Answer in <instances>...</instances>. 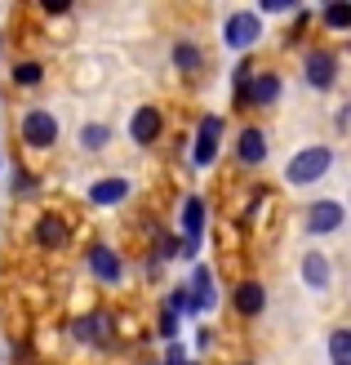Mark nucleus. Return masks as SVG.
I'll return each instance as SVG.
<instances>
[{"label": "nucleus", "instance_id": "nucleus-4", "mask_svg": "<svg viewBox=\"0 0 351 365\" xmlns=\"http://www.w3.org/2000/svg\"><path fill=\"white\" fill-rule=\"evenodd\" d=\"M218 148H223V116H205V120L196 125V148H192V160H196L200 170H205V165H214Z\"/></svg>", "mask_w": 351, "mask_h": 365}, {"label": "nucleus", "instance_id": "nucleus-13", "mask_svg": "<svg viewBox=\"0 0 351 365\" xmlns=\"http://www.w3.org/2000/svg\"><path fill=\"white\" fill-rule=\"evenodd\" d=\"M303 281H307V289H329V285H334V263H329L325 250H307V259H303Z\"/></svg>", "mask_w": 351, "mask_h": 365}, {"label": "nucleus", "instance_id": "nucleus-5", "mask_svg": "<svg viewBox=\"0 0 351 365\" xmlns=\"http://www.w3.org/2000/svg\"><path fill=\"white\" fill-rule=\"evenodd\" d=\"M281 89H285L281 71H253L249 85L240 89V103H249V107H271L276 98H281Z\"/></svg>", "mask_w": 351, "mask_h": 365}, {"label": "nucleus", "instance_id": "nucleus-10", "mask_svg": "<svg viewBox=\"0 0 351 365\" xmlns=\"http://www.w3.org/2000/svg\"><path fill=\"white\" fill-rule=\"evenodd\" d=\"M89 272H94L103 285H116L125 277V263H120V254L112 245H94V250H89Z\"/></svg>", "mask_w": 351, "mask_h": 365}, {"label": "nucleus", "instance_id": "nucleus-8", "mask_svg": "<svg viewBox=\"0 0 351 365\" xmlns=\"http://www.w3.org/2000/svg\"><path fill=\"white\" fill-rule=\"evenodd\" d=\"M303 71H307V85L311 89H329V85L338 81V58L329 49H311L307 63H303Z\"/></svg>", "mask_w": 351, "mask_h": 365}, {"label": "nucleus", "instance_id": "nucleus-24", "mask_svg": "<svg viewBox=\"0 0 351 365\" xmlns=\"http://www.w3.org/2000/svg\"><path fill=\"white\" fill-rule=\"evenodd\" d=\"M156 254H160V259H174V254H182V245L174 241V236H160V241H156Z\"/></svg>", "mask_w": 351, "mask_h": 365}, {"label": "nucleus", "instance_id": "nucleus-2", "mask_svg": "<svg viewBox=\"0 0 351 365\" xmlns=\"http://www.w3.org/2000/svg\"><path fill=\"white\" fill-rule=\"evenodd\" d=\"M18 130H23V143H27V148H53V143H58V120H53V112H45V107H31V112H23Z\"/></svg>", "mask_w": 351, "mask_h": 365}, {"label": "nucleus", "instance_id": "nucleus-15", "mask_svg": "<svg viewBox=\"0 0 351 365\" xmlns=\"http://www.w3.org/2000/svg\"><path fill=\"white\" fill-rule=\"evenodd\" d=\"M231 303H236L240 317H263L267 312V289H263V281H240L236 294H231Z\"/></svg>", "mask_w": 351, "mask_h": 365}, {"label": "nucleus", "instance_id": "nucleus-11", "mask_svg": "<svg viewBox=\"0 0 351 365\" xmlns=\"http://www.w3.org/2000/svg\"><path fill=\"white\" fill-rule=\"evenodd\" d=\"M182 227H187L182 254H196L200 250V236H205V200H200V196H187V205H182Z\"/></svg>", "mask_w": 351, "mask_h": 365}, {"label": "nucleus", "instance_id": "nucleus-19", "mask_svg": "<svg viewBox=\"0 0 351 365\" xmlns=\"http://www.w3.org/2000/svg\"><path fill=\"white\" fill-rule=\"evenodd\" d=\"M329 361L334 365H351V330L338 325L334 334H329Z\"/></svg>", "mask_w": 351, "mask_h": 365}, {"label": "nucleus", "instance_id": "nucleus-1", "mask_svg": "<svg viewBox=\"0 0 351 365\" xmlns=\"http://www.w3.org/2000/svg\"><path fill=\"white\" fill-rule=\"evenodd\" d=\"M329 165H334V148H325V143H316V148H303L298 156L285 165V178L293 182V187H307V182H316L329 174Z\"/></svg>", "mask_w": 351, "mask_h": 365}, {"label": "nucleus", "instance_id": "nucleus-27", "mask_svg": "<svg viewBox=\"0 0 351 365\" xmlns=\"http://www.w3.org/2000/svg\"><path fill=\"white\" fill-rule=\"evenodd\" d=\"M289 0H263V14H285Z\"/></svg>", "mask_w": 351, "mask_h": 365}, {"label": "nucleus", "instance_id": "nucleus-9", "mask_svg": "<svg viewBox=\"0 0 351 365\" xmlns=\"http://www.w3.org/2000/svg\"><path fill=\"white\" fill-rule=\"evenodd\" d=\"M67 236H71L67 214H41V218H36V245H41V250H63Z\"/></svg>", "mask_w": 351, "mask_h": 365}, {"label": "nucleus", "instance_id": "nucleus-20", "mask_svg": "<svg viewBox=\"0 0 351 365\" xmlns=\"http://www.w3.org/2000/svg\"><path fill=\"white\" fill-rule=\"evenodd\" d=\"M107 143H112V130H107V125H98V120H89L85 130H80V148H85V152H103Z\"/></svg>", "mask_w": 351, "mask_h": 365}, {"label": "nucleus", "instance_id": "nucleus-14", "mask_svg": "<svg viewBox=\"0 0 351 365\" xmlns=\"http://www.w3.org/2000/svg\"><path fill=\"white\" fill-rule=\"evenodd\" d=\"M71 334H76L80 343H94V348H103L107 339H112V317L107 312H89L80 321H71Z\"/></svg>", "mask_w": 351, "mask_h": 365}, {"label": "nucleus", "instance_id": "nucleus-17", "mask_svg": "<svg viewBox=\"0 0 351 365\" xmlns=\"http://www.w3.org/2000/svg\"><path fill=\"white\" fill-rule=\"evenodd\" d=\"M125 196H129L125 178H98L94 187H89V200H94V205H120Z\"/></svg>", "mask_w": 351, "mask_h": 365}, {"label": "nucleus", "instance_id": "nucleus-28", "mask_svg": "<svg viewBox=\"0 0 351 365\" xmlns=\"http://www.w3.org/2000/svg\"><path fill=\"white\" fill-rule=\"evenodd\" d=\"M71 9V0H49V5H45V14H67Z\"/></svg>", "mask_w": 351, "mask_h": 365}, {"label": "nucleus", "instance_id": "nucleus-7", "mask_svg": "<svg viewBox=\"0 0 351 365\" xmlns=\"http://www.w3.org/2000/svg\"><path fill=\"white\" fill-rule=\"evenodd\" d=\"M160 130H164L160 107H138V112L129 116V138H134L138 148H152V143L160 138Z\"/></svg>", "mask_w": 351, "mask_h": 365}, {"label": "nucleus", "instance_id": "nucleus-23", "mask_svg": "<svg viewBox=\"0 0 351 365\" xmlns=\"http://www.w3.org/2000/svg\"><path fill=\"white\" fill-rule=\"evenodd\" d=\"M14 192H18V196H27V192H36V174H27V170H18V174H14Z\"/></svg>", "mask_w": 351, "mask_h": 365}, {"label": "nucleus", "instance_id": "nucleus-22", "mask_svg": "<svg viewBox=\"0 0 351 365\" xmlns=\"http://www.w3.org/2000/svg\"><path fill=\"white\" fill-rule=\"evenodd\" d=\"M325 27H334V31L351 27V5H329L325 9Z\"/></svg>", "mask_w": 351, "mask_h": 365}, {"label": "nucleus", "instance_id": "nucleus-21", "mask_svg": "<svg viewBox=\"0 0 351 365\" xmlns=\"http://www.w3.org/2000/svg\"><path fill=\"white\" fill-rule=\"evenodd\" d=\"M41 81H45V67L36 63V58H23V63L14 67V85H41Z\"/></svg>", "mask_w": 351, "mask_h": 365}, {"label": "nucleus", "instance_id": "nucleus-25", "mask_svg": "<svg viewBox=\"0 0 351 365\" xmlns=\"http://www.w3.org/2000/svg\"><path fill=\"white\" fill-rule=\"evenodd\" d=\"M182 307H187V289H174V294L164 299V312H174V317H178Z\"/></svg>", "mask_w": 351, "mask_h": 365}, {"label": "nucleus", "instance_id": "nucleus-18", "mask_svg": "<svg viewBox=\"0 0 351 365\" xmlns=\"http://www.w3.org/2000/svg\"><path fill=\"white\" fill-rule=\"evenodd\" d=\"M174 67H182L187 76H196V71L205 67V53H200L192 41H178V45H174Z\"/></svg>", "mask_w": 351, "mask_h": 365}, {"label": "nucleus", "instance_id": "nucleus-3", "mask_svg": "<svg viewBox=\"0 0 351 365\" xmlns=\"http://www.w3.org/2000/svg\"><path fill=\"white\" fill-rule=\"evenodd\" d=\"M258 36H263V23H258L253 9H236L227 23H223V41H227L231 49H249V45H258Z\"/></svg>", "mask_w": 351, "mask_h": 365}, {"label": "nucleus", "instance_id": "nucleus-16", "mask_svg": "<svg viewBox=\"0 0 351 365\" xmlns=\"http://www.w3.org/2000/svg\"><path fill=\"white\" fill-rule=\"evenodd\" d=\"M236 156H240V165H263V160H267V134L263 130H253V125H249V130H240V138H236Z\"/></svg>", "mask_w": 351, "mask_h": 365}, {"label": "nucleus", "instance_id": "nucleus-6", "mask_svg": "<svg viewBox=\"0 0 351 365\" xmlns=\"http://www.w3.org/2000/svg\"><path fill=\"white\" fill-rule=\"evenodd\" d=\"M342 218H347L342 200H316V205L307 210V232L311 236H329V232L342 227Z\"/></svg>", "mask_w": 351, "mask_h": 365}, {"label": "nucleus", "instance_id": "nucleus-26", "mask_svg": "<svg viewBox=\"0 0 351 365\" xmlns=\"http://www.w3.org/2000/svg\"><path fill=\"white\" fill-rule=\"evenodd\" d=\"M160 334H164V339L178 334V317H174V312H160Z\"/></svg>", "mask_w": 351, "mask_h": 365}, {"label": "nucleus", "instance_id": "nucleus-12", "mask_svg": "<svg viewBox=\"0 0 351 365\" xmlns=\"http://www.w3.org/2000/svg\"><path fill=\"white\" fill-rule=\"evenodd\" d=\"M214 307V272L200 263L196 272H192V289H187V312H209Z\"/></svg>", "mask_w": 351, "mask_h": 365}]
</instances>
